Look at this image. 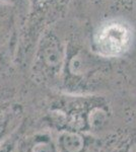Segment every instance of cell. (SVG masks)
I'll return each instance as SVG.
<instances>
[{"instance_id": "obj_2", "label": "cell", "mask_w": 136, "mask_h": 152, "mask_svg": "<svg viewBox=\"0 0 136 152\" xmlns=\"http://www.w3.org/2000/svg\"><path fill=\"white\" fill-rule=\"evenodd\" d=\"M37 57L41 64H43L47 68H51V69L60 66L63 60L60 46L53 39H47V40L43 41L40 49L38 50Z\"/></svg>"}, {"instance_id": "obj_7", "label": "cell", "mask_w": 136, "mask_h": 152, "mask_svg": "<svg viewBox=\"0 0 136 152\" xmlns=\"http://www.w3.org/2000/svg\"><path fill=\"white\" fill-rule=\"evenodd\" d=\"M12 0H0V2H10Z\"/></svg>"}, {"instance_id": "obj_4", "label": "cell", "mask_w": 136, "mask_h": 152, "mask_svg": "<svg viewBox=\"0 0 136 152\" xmlns=\"http://www.w3.org/2000/svg\"><path fill=\"white\" fill-rule=\"evenodd\" d=\"M106 113L102 110H95L90 113V124L93 127H101L105 123L106 120Z\"/></svg>"}, {"instance_id": "obj_3", "label": "cell", "mask_w": 136, "mask_h": 152, "mask_svg": "<svg viewBox=\"0 0 136 152\" xmlns=\"http://www.w3.org/2000/svg\"><path fill=\"white\" fill-rule=\"evenodd\" d=\"M61 144L67 152H80L85 145V141L80 135L67 133L61 138Z\"/></svg>"}, {"instance_id": "obj_6", "label": "cell", "mask_w": 136, "mask_h": 152, "mask_svg": "<svg viewBox=\"0 0 136 152\" xmlns=\"http://www.w3.org/2000/svg\"><path fill=\"white\" fill-rule=\"evenodd\" d=\"M127 152H136V142L132 143L129 147H128Z\"/></svg>"}, {"instance_id": "obj_1", "label": "cell", "mask_w": 136, "mask_h": 152, "mask_svg": "<svg viewBox=\"0 0 136 152\" xmlns=\"http://www.w3.org/2000/svg\"><path fill=\"white\" fill-rule=\"evenodd\" d=\"M131 42V33L126 26L113 23L104 26L96 37V46L101 55L116 57L128 49Z\"/></svg>"}, {"instance_id": "obj_5", "label": "cell", "mask_w": 136, "mask_h": 152, "mask_svg": "<svg viewBox=\"0 0 136 152\" xmlns=\"http://www.w3.org/2000/svg\"><path fill=\"white\" fill-rule=\"evenodd\" d=\"M32 152H52V148L50 144L46 143V142H40L34 146Z\"/></svg>"}]
</instances>
